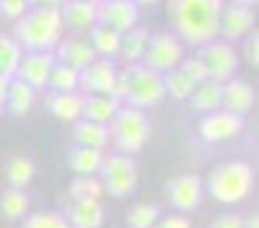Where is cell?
Segmentation results:
<instances>
[{
	"mask_svg": "<svg viewBox=\"0 0 259 228\" xmlns=\"http://www.w3.org/2000/svg\"><path fill=\"white\" fill-rule=\"evenodd\" d=\"M223 0H168L166 13L182 44L202 47L218 39Z\"/></svg>",
	"mask_w": 259,
	"mask_h": 228,
	"instance_id": "cell-1",
	"label": "cell"
},
{
	"mask_svg": "<svg viewBox=\"0 0 259 228\" xmlns=\"http://www.w3.org/2000/svg\"><path fill=\"white\" fill-rule=\"evenodd\" d=\"M62 16L60 8H41L36 6L34 11H26L16 21L13 26V39L21 44L24 52H52L57 41L62 39Z\"/></svg>",
	"mask_w": 259,
	"mask_h": 228,
	"instance_id": "cell-2",
	"label": "cell"
},
{
	"mask_svg": "<svg viewBox=\"0 0 259 228\" xmlns=\"http://www.w3.org/2000/svg\"><path fill=\"white\" fill-rule=\"evenodd\" d=\"M114 99H119L122 104L138 109H148V107H158L166 99V88H163V75L145 68L143 62H133L124 65V70H119L117 86H114Z\"/></svg>",
	"mask_w": 259,
	"mask_h": 228,
	"instance_id": "cell-3",
	"label": "cell"
},
{
	"mask_svg": "<svg viewBox=\"0 0 259 228\" xmlns=\"http://www.w3.org/2000/svg\"><path fill=\"white\" fill-rule=\"evenodd\" d=\"M254 184V171L246 161H231V163H218L207 174V192L223 202V205H236L249 197Z\"/></svg>",
	"mask_w": 259,
	"mask_h": 228,
	"instance_id": "cell-4",
	"label": "cell"
},
{
	"mask_svg": "<svg viewBox=\"0 0 259 228\" xmlns=\"http://www.w3.org/2000/svg\"><path fill=\"white\" fill-rule=\"evenodd\" d=\"M109 138L114 140L119 153H124V156L140 153L150 138V122L145 117V109L122 104L109 122Z\"/></svg>",
	"mask_w": 259,
	"mask_h": 228,
	"instance_id": "cell-5",
	"label": "cell"
},
{
	"mask_svg": "<svg viewBox=\"0 0 259 228\" xmlns=\"http://www.w3.org/2000/svg\"><path fill=\"white\" fill-rule=\"evenodd\" d=\"M101 187L109 197H130L138 187V166L133 161V156H124V153H114L101 163Z\"/></svg>",
	"mask_w": 259,
	"mask_h": 228,
	"instance_id": "cell-6",
	"label": "cell"
},
{
	"mask_svg": "<svg viewBox=\"0 0 259 228\" xmlns=\"http://www.w3.org/2000/svg\"><path fill=\"white\" fill-rule=\"evenodd\" d=\"M184 60V44L177 34H168V31H161V34H150L148 39V47L143 52V65L156 70V73H168L174 70L179 62Z\"/></svg>",
	"mask_w": 259,
	"mask_h": 228,
	"instance_id": "cell-7",
	"label": "cell"
},
{
	"mask_svg": "<svg viewBox=\"0 0 259 228\" xmlns=\"http://www.w3.org/2000/svg\"><path fill=\"white\" fill-rule=\"evenodd\" d=\"M197 57L202 60V65L207 70V80H215V83L231 80L233 73L239 70V52L226 39H212L207 44H202Z\"/></svg>",
	"mask_w": 259,
	"mask_h": 228,
	"instance_id": "cell-8",
	"label": "cell"
},
{
	"mask_svg": "<svg viewBox=\"0 0 259 228\" xmlns=\"http://www.w3.org/2000/svg\"><path fill=\"white\" fill-rule=\"evenodd\" d=\"M78 78H80V88L85 94H109L112 96L114 86H117V78H119V70L112 60L96 57L83 70H78Z\"/></svg>",
	"mask_w": 259,
	"mask_h": 228,
	"instance_id": "cell-9",
	"label": "cell"
},
{
	"mask_svg": "<svg viewBox=\"0 0 259 228\" xmlns=\"http://www.w3.org/2000/svg\"><path fill=\"white\" fill-rule=\"evenodd\" d=\"M244 130V117L231 114L226 109H215L207 112L200 122V138L205 143H221V140H231L233 135H239Z\"/></svg>",
	"mask_w": 259,
	"mask_h": 228,
	"instance_id": "cell-10",
	"label": "cell"
},
{
	"mask_svg": "<svg viewBox=\"0 0 259 228\" xmlns=\"http://www.w3.org/2000/svg\"><path fill=\"white\" fill-rule=\"evenodd\" d=\"M140 8L133 0H99V24L109 26L119 34L138 26Z\"/></svg>",
	"mask_w": 259,
	"mask_h": 228,
	"instance_id": "cell-11",
	"label": "cell"
},
{
	"mask_svg": "<svg viewBox=\"0 0 259 228\" xmlns=\"http://www.w3.org/2000/svg\"><path fill=\"white\" fill-rule=\"evenodd\" d=\"M251 31H254V11L249 6H239V3H223L218 34L226 41H236V39H244Z\"/></svg>",
	"mask_w": 259,
	"mask_h": 228,
	"instance_id": "cell-12",
	"label": "cell"
},
{
	"mask_svg": "<svg viewBox=\"0 0 259 228\" xmlns=\"http://www.w3.org/2000/svg\"><path fill=\"white\" fill-rule=\"evenodd\" d=\"M55 65V52H24L13 78H21L34 91L47 88V75Z\"/></svg>",
	"mask_w": 259,
	"mask_h": 228,
	"instance_id": "cell-13",
	"label": "cell"
},
{
	"mask_svg": "<svg viewBox=\"0 0 259 228\" xmlns=\"http://www.w3.org/2000/svg\"><path fill=\"white\" fill-rule=\"evenodd\" d=\"M202 190L205 184L200 176L184 174V176H177L174 181H168V200L179 213H192L202 202Z\"/></svg>",
	"mask_w": 259,
	"mask_h": 228,
	"instance_id": "cell-14",
	"label": "cell"
},
{
	"mask_svg": "<svg viewBox=\"0 0 259 228\" xmlns=\"http://www.w3.org/2000/svg\"><path fill=\"white\" fill-rule=\"evenodd\" d=\"M55 52V60L68 65L73 70H83L89 62L96 60V52L94 47L89 44V39H80V36H70V39H60L57 47L52 50Z\"/></svg>",
	"mask_w": 259,
	"mask_h": 228,
	"instance_id": "cell-15",
	"label": "cell"
},
{
	"mask_svg": "<svg viewBox=\"0 0 259 228\" xmlns=\"http://www.w3.org/2000/svg\"><path fill=\"white\" fill-rule=\"evenodd\" d=\"M254 107V88L249 86L246 80L231 78L223 83V94H221V109L231 112V114H249Z\"/></svg>",
	"mask_w": 259,
	"mask_h": 228,
	"instance_id": "cell-16",
	"label": "cell"
},
{
	"mask_svg": "<svg viewBox=\"0 0 259 228\" xmlns=\"http://www.w3.org/2000/svg\"><path fill=\"white\" fill-rule=\"evenodd\" d=\"M60 16L65 26L89 31L94 24H99V0H68L60 6Z\"/></svg>",
	"mask_w": 259,
	"mask_h": 228,
	"instance_id": "cell-17",
	"label": "cell"
},
{
	"mask_svg": "<svg viewBox=\"0 0 259 228\" xmlns=\"http://www.w3.org/2000/svg\"><path fill=\"white\" fill-rule=\"evenodd\" d=\"M119 107H122V101L109 96V94H85L83 107H80V119L106 124V122H112V117L117 114Z\"/></svg>",
	"mask_w": 259,
	"mask_h": 228,
	"instance_id": "cell-18",
	"label": "cell"
},
{
	"mask_svg": "<svg viewBox=\"0 0 259 228\" xmlns=\"http://www.w3.org/2000/svg\"><path fill=\"white\" fill-rule=\"evenodd\" d=\"M70 228H101L104 225V207L99 200H73L68 210Z\"/></svg>",
	"mask_w": 259,
	"mask_h": 228,
	"instance_id": "cell-19",
	"label": "cell"
},
{
	"mask_svg": "<svg viewBox=\"0 0 259 228\" xmlns=\"http://www.w3.org/2000/svg\"><path fill=\"white\" fill-rule=\"evenodd\" d=\"M148 39H150V31L145 26H133L130 31H124L119 36V50H117V57L124 62V65H133V62H140L143 60V52L148 47Z\"/></svg>",
	"mask_w": 259,
	"mask_h": 228,
	"instance_id": "cell-20",
	"label": "cell"
},
{
	"mask_svg": "<svg viewBox=\"0 0 259 228\" xmlns=\"http://www.w3.org/2000/svg\"><path fill=\"white\" fill-rule=\"evenodd\" d=\"M34 99H36V91L29 83H24L21 78H11L8 94H6V109L13 117H26L34 107Z\"/></svg>",
	"mask_w": 259,
	"mask_h": 228,
	"instance_id": "cell-21",
	"label": "cell"
},
{
	"mask_svg": "<svg viewBox=\"0 0 259 228\" xmlns=\"http://www.w3.org/2000/svg\"><path fill=\"white\" fill-rule=\"evenodd\" d=\"M101 163H104V151L85 148V145H75L68 151V166L78 176H96Z\"/></svg>",
	"mask_w": 259,
	"mask_h": 228,
	"instance_id": "cell-22",
	"label": "cell"
},
{
	"mask_svg": "<svg viewBox=\"0 0 259 228\" xmlns=\"http://www.w3.org/2000/svg\"><path fill=\"white\" fill-rule=\"evenodd\" d=\"M221 94H223V83H215V80H205V83H197L189 94V107L194 112H215L221 109Z\"/></svg>",
	"mask_w": 259,
	"mask_h": 228,
	"instance_id": "cell-23",
	"label": "cell"
},
{
	"mask_svg": "<svg viewBox=\"0 0 259 228\" xmlns=\"http://www.w3.org/2000/svg\"><path fill=\"white\" fill-rule=\"evenodd\" d=\"M119 31L104 26V24H94L89 29V44L94 47L96 57H106V60H114L117 50H119Z\"/></svg>",
	"mask_w": 259,
	"mask_h": 228,
	"instance_id": "cell-24",
	"label": "cell"
},
{
	"mask_svg": "<svg viewBox=\"0 0 259 228\" xmlns=\"http://www.w3.org/2000/svg\"><path fill=\"white\" fill-rule=\"evenodd\" d=\"M47 107L62 122H78L80 119V107H83V96L78 91H73V94H57V91H52V96L47 99Z\"/></svg>",
	"mask_w": 259,
	"mask_h": 228,
	"instance_id": "cell-25",
	"label": "cell"
},
{
	"mask_svg": "<svg viewBox=\"0 0 259 228\" xmlns=\"http://www.w3.org/2000/svg\"><path fill=\"white\" fill-rule=\"evenodd\" d=\"M78 145H85V148H96L104 151V145L109 143V127L91 119H78L75 122V130H73Z\"/></svg>",
	"mask_w": 259,
	"mask_h": 228,
	"instance_id": "cell-26",
	"label": "cell"
},
{
	"mask_svg": "<svg viewBox=\"0 0 259 228\" xmlns=\"http://www.w3.org/2000/svg\"><path fill=\"white\" fill-rule=\"evenodd\" d=\"M29 195L18 187H8V190L0 195V213L8 220H21L29 213Z\"/></svg>",
	"mask_w": 259,
	"mask_h": 228,
	"instance_id": "cell-27",
	"label": "cell"
},
{
	"mask_svg": "<svg viewBox=\"0 0 259 228\" xmlns=\"http://www.w3.org/2000/svg\"><path fill=\"white\" fill-rule=\"evenodd\" d=\"M47 86L57 94H73L80 88V78H78V70L68 68V65H62V62L55 60V65L47 75Z\"/></svg>",
	"mask_w": 259,
	"mask_h": 228,
	"instance_id": "cell-28",
	"label": "cell"
},
{
	"mask_svg": "<svg viewBox=\"0 0 259 228\" xmlns=\"http://www.w3.org/2000/svg\"><path fill=\"white\" fill-rule=\"evenodd\" d=\"M21 57H24V50L18 41L13 36L0 34V78H13Z\"/></svg>",
	"mask_w": 259,
	"mask_h": 228,
	"instance_id": "cell-29",
	"label": "cell"
},
{
	"mask_svg": "<svg viewBox=\"0 0 259 228\" xmlns=\"http://www.w3.org/2000/svg\"><path fill=\"white\" fill-rule=\"evenodd\" d=\"M6 179H8L11 187L24 190V187L34 179V161L26 158V156H13L6 163Z\"/></svg>",
	"mask_w": 259,
	"mask_h": 228,
	"instance_id": "cell-30",
	"label": "cell"
},
{
	"mask_svg": "<svg viewBox=\"0 0 259 228\" xmlns=\"http://www.w3.org/2000/svg\"><path fill=\"white\" fill-rule=\"evenodd\" d=\"M124 218H127V225H130V228H156L161 213H158V207H156V205L138 202V205L130 207Z\"/></svg>",
	"mask_w": 259,
	"mask_h": 228,
	"instance_id": "cell-31",
	"label": "cell"
},
{
	"mask_svg": "<svg viewBox=\"0 0 259 228\" xmlns=\"http://www.w3.org/2000/svg\"><path fill=\"white\" fill-rule=\"evenodd\" d=\"M104 187L96 176H75L70 184V197L73 200H101Z\"/></svg>",
	"mask_w": 259,
	"mask_h": 228,
	"instance_id": "cell-32",
	"label": "cell"
},
{
	"mask_svg": "<svg viewBox=\"0 0 259 228\" xmlns=\"http://www.w3.org/2000/svg\"><path fill=\"white\" fill-rule=\"evenodd\" d=\"M163 88H166V96L179 99V101H187L194 86H192V83L179 73V68H174V70L163 73Z\"/></svg>",
	"mask_w": 259,
	"mask_h": 228,
	"instance_id": "cell-33",
	"label": "cell"
},
{
	"mask_svg": "<svg viewBox=\"0 0 259 228\" xmlns=\"http://www.w3.org/2000/svg\"><path fill=\"white\" fill-rule=\"evenodd\" d=\"M24 228H70V223L60 213H31Z\"/></svg>",
	"mask_w": 259,
	"mask_h": 228,
	"instance_id": "cell-34",
	"label": "cell"
},
{
	"mask_svg": "<svg viewBox=\"0 0 259 228\" xmlns=\"http://www.w3.org/2000/svg\"><path fill=\"white\" fill-rule=\"evenodd\" d=\"M177 68H179V73L192 83V86H197V83H205L207 80V70H205L200 57H184Z\"/></svg>",
	"mask_w": 259,
	"mask_h": 228,
	"instance_id": "cell-35",
	"label": "cell"
},
{
	"mask_svg": "<svg viewBox=\"0 0 259 228\" xmlns=\"http://www.w3.org/2000/svg\"><path fill=\"white\" fill-rule=\"evenodd\" d=\"M29 11V0H0V16L8 21H18Z\"/></svg>",
	"mask_w": 259,
	"mask_h": 228,
	"instance_id": "cell-36",
	"label": "cell"
},
{
	"mask_svg": "<svg viewBox=\"0 0 259 228\" xmlns=\"http://www.w3.org/2000/svg\"><path fill=\"white\" fill-rule=\"evenodd\" d=\"M244 39H246L244 41V57H246V62H249L251 68H259V34L251 31Z\"/></svg>",
	"mask_w": 259,
	"mask_h": 228,
	"instance_id": "cell-37",
	"label": "cell"
},
{
	"mask_svg": "<svg viewBox=\"0 0 259 228\" xmlns=\"http://www.w3.org/2000/svg\"><path fill=\"white\" fill-rule=\"evenodd\" d=\"M210 228H244V218L239 213H223L210 223Z\"/></svg>",
	"mask_w": 259,
	"mask_h": 228,
	"instance_id": "cell-38",
	"label": "cell"
},
{
	"mask_svg": "<svg viewBox=\"0 0 259 228\" xmlns=\"http://www.w3.org/2000/svg\"><path fill=\"white\" fill-rule=\"evenodd\" d=\"M158 228H192V225L184 215H171V218H163L158 223Z\"/></svg>",
	"mask_w": 259,
	"mask_h": 228,
	"instance_id": "cell-39",
	"label": "cell"
},
{
	"mask_svg": "<svg viewBox=\"0 0 259 228\" xmlns=\"http://www.w3.org/2000/svg\"><path fill=\"white\" fill-rule=\"evenodd\" d=\"M68 0H29V6H41V8H60Z\"/></svg>",
	"mask_w": 259,
	"mask_h": 228,
	"instance_id": "cell-40",
	"label": "cell"
},
{
	"mask_svg": "<svg viewBox=\"0 0 259 228\" xmlns=\"http://www.w3.org/2000/svg\"><path fill=\"white\" fill-rule=\"evenodd\" d=\"M244 228H259V215L251 213L249 218H244Z\"/></svg>",
	"mask_w": 259,
	"mask_h": 228,
	"instance_id": "cell-41",
	"label": "cell"
},
{
	"mask_svg": "<svg viewBox=\"0 0 259 228\" xmlns=\"http://www.w3.org/2000/svg\"><path fill=\"white\" fill-rule=\"evenodd\" d=\"M133 3H135V6L140 8V6H156L158 0H133Z\"/></svg>",
	"mask_w": 259,
	"mask_h": 228,
	"instance_id": "cell-42",
	"label": "cell"
},
{
	"mask_svg": "<svg viewBox=\"0 0 259 228\" xmlns=\"http://www.w3.org/2000/svg\"><path fill=\"white\" fill-rule=\"evenodd\" d=\"M231 3H239V6H256V0H231Z\"/></svg>",
	"mask_w": 259,
	"mask_h": 228,
	"instance_id": "cell-43",
	"label": "cell"
},
{
	"mask_svg": "<svg viewBox=\"0 0 259 228\" xmlns=\"http://www.w3.org/2000/svg\"><path fill=\"white\" fill-rule=\"evenodd\" d=\"M3 109H6V107H3V104H0V114H3Z\"/></svg>",
	"mask_w": 259,
	"mask_h": 228,
	"instance_id": "cell-44",
	"label": "cell"
}]
</instances>
